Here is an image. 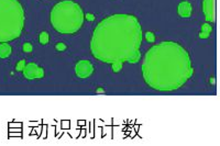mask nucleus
I'll use <instances>...</instances> for the list:
<instances>
[{
  "label": "nucleus",
  "instance_id": "f257e3e1",
  "mask_svg": "<svg viewBox=\"0 0 220 146\" xmlns=\"http://www.w3.org/2000/svg\"><path fill=\"white\" fill-rule=\"evenodd\" d=\"M141 43L142 28L137 17L114 15L97 24L90 40V51L100 61L123 63L140 50Z\"/></svg>",
  "mask_w": 220,
  "mask_h": 146
},
{
  "label": "nucleus",
  "instance_id": "f03ea898",
  "mask_svg": "<svg viewBox=\"0 0 220 146\" xmlns=\"http://www.w3.org/2000/svg\"><path fill=\"white\" fill-rule=\"evenodd\" d=\"M146 85L158 91H173L193 76L191 59L187 51L175 42L152 46L142 64Z\"/></svg>",
  "mask_w": 220,
  "mask_h": 146
},
{
  "label": "nucleus",
  "instance_id": "7ed1b4c3",
  "mask_svg": "<svg viewBox=\"0 0 220 146\" xmlns=\"http://www.w3.org/2000/svg\"><path fill=\"white\" fill-rule=\"evenodd\" d=\"M24 10L18 0H0V43L18 38L24 28Z\"/></svg>",
  "mask_w": 220,
  "mask_h": 146
},
{
  "label": "nucleus",
  "instance_id": "20e7f679",
  "mask_svg": "<svg viewBox=\"0 0 220 146\" xmlns=\"http://www.w3.org/2000/svg\"><path fill=\"white\" fill-rule=\"evenodd\" d=\"M51 23L55 30L64 34L76 33L83 25V9L72 0H65L56 3L50 15Z\"/></svg>",
  "mask_w": 220,
  "mask_h": 146
},
{
  "label": "nucleus",
  "instance_id": "39448f33",
  "mask_svg": "<svg viewBox=\"0 0 220 146\" xmlns=\"http://www.w3.org/2000/svg\"><path fill=\"white\" fill-rule=\"evenodd\" d=\"M75 73L79 78H88L94 73V66L90 61H79L75 66Z\"/></svg>",
  "mask_w": 220,
  "mask_h": 146
},
{
  "label": "nucleus",
  "instance_id": "423d86ee",
  "mask_svg": "<svg viewBox=\"0 0 220 146\" xmlns=\"http://www.w3.org/2000/svg\"><path fill=\"white\" fill-rule=\"evenodd\" d=\"M203 11H204L206 20L208 22H213L215 21V0H204Z\"/></svg>",
  "mask_w": 220,
  "mask_h": 146
},
{
  "label": "nucleus",
  "instance_id": "0eeeda50",
  "mask_svg": "<svg viewBox=\"0 0 220 146\" xmlns=\"http://www.w3.org/2000/svg\"><path fill=\"white\" fill-rule=\"evenodd\" d=\"M39 66L34 63H30L28 65H25V67L23 68V75L27 79L32 80V79H37V74H38Z\"/></svg>",
  "mask_w": 220,
  "mask_h": 146
},
{
  "label": "nucleus",
  "instance_id": "6e6552de",
  "mask_svg": "<svg viewBox=\"0 0 220 146\" xmlns=\"http://www.w3.org/2000/svg\"><path fill=\"white\" fill-rule=\"evenodd\" d=\"M177 11L182 18H188L191 15V5L187 1H183L178 5Z\"/></svg>",
  "mask_w": 220,
  "mask_h": 146
},
{
  "label": "nucleus",
  "instance_id": "1a4fd4ad",
  "mask_svg": "<svg viewBox=\"0 0 220 146\" xmlns=\"http://www.w3.org/2000/svg\"><path fill=\"white\" fill-rule=\"evenodd\" d=\"M11 54V46L7 43L0 44V58H7Z\"/></svg>",
  "mask_w": 220,
  "mask_h": 146
},
{
  "label": "nucleus",
  "instance_id": "9d476101",
  "mask_svg": "<svg viewBox=\"0 0 220 146\" xmlns=\"http://www.w3.org/2000/svg\"><path fill=\"white\" fill-rule=\"evenodd\" d=\"M40 43L41 44H43V45H45L49 43V41H50V35H49V33L47 32H41L40 33Z\"/></svg>",
  "mask_w": 220,
  "mask_h": 146
},
{
  "label": "nucleus",
  "instance_id": "9b49d317",
  "mask_svg": "<svg viewBox=\"0 0 220 146\" xmlns=\"http://www.w3.org/2000/svg\"><path fill=\"white\" fill-rule=\"evenodd\" d=\"M140 58H141V53H140V50H139L130 59H128V63H130V64H136V63H138V61H140Z\"/></svg>",
  "mask_w": 220,
  "mask_h": 146
},
{
  "label": "nucleus",
  "instance_id": "f8f14e48",
  "mask_svg": "<svg viewBox=\"0 0 220 146\" xmlns=\"http://www.w3.org/2000/svg\"><path fill=\"white\" fill-rule=\"evenodd\" d=\"M111 66H112V70H114V73H119L122 69L123 63H122V61H114V63L111 64Z\"/></svg>",
  "mask_w": 220,
  "mask_h": 146
},
{
  "label": "nucleus",
  "instance_id": "ddd939ff",
  "mask_svg": "<svg viewBox=\"0 0 220 146\" xmlns=\"http://www.w3.org/2000/svg\"><path fill=\"white\" fill-rule=\"evenodd\" d=\"M145 38H146V41L153 43V42L155 41V35H154L152 32H146V33H145Z\"/></svg>",
  "mask_w": 220,
  "mask_h": 146
},
{
  "label": "nucleus",
  "instance_id": "4468645a",
  "mask_svg": "<svg viewBox=\"0 0 220 146\" xmlns=\"http://www.w3.org/2000/svg\"><path fill=\"white\" fill-rule=\"evenodd\" d=\"M32 50H33L32 44H30V43H24L23 44V51L25 53H30V52H32Z\"/></svg>",
  "mask_w": 220,
  "mask_h": 146
},
{
  "label": "nucleus",
  "instance_id": "2eb2a0df",
  "mask_svg": "<svg viewBox=\"0 0 220 146\" xmlns=\"http://www.w3.org/2000/svg\"><path fill=\"white\" fill-rule=\"evenodd\" d=\"M24 67H25V61H24V59H22V61H20L19 63H18V65H17L15 69H17L18 71H22Z\"/></svg>",
  "mask_w": 220,
  "mask_h": 146
},
{
  "label": "nucleus",
  "instance_id": "dca6fc26",
  "mask_svg": "<svg viewBox=\"0 0 220 146\" xmlns=\"http://www.w3.org/2000/svg\"><path fill=\"white\" fill-rule=\"evenodd\" d=\"M201 31L203 32H208V33H211V31H213V28L208 24V23H205V24H203V26H201Z\"/></svg>",
  "mask_w": 220,
  "mask_h": 146
},
{
  "label": "nucleus",
  "instance_id": "f3484780",
  "mask_svg": "<svg viewBox=\"0 0 220 146\" xmlns=\"http://www.w3.org/2000/svg\"><path fill=\"white\" fill-rule=\"evenodd\" d=\"M43 77H44V70H43V68L39 67L38 68V74H37V79H42Z\"/></svg>",
  "mask_w": 220,
  "mask_h": 146
},
{
  "label": "nucleus",
  "instance_id": "a211bd4d",
  "mask_svg": "<svg viewBox=\"0 0 220 146\" xmlns=\"http://www.w3.org/2000/svg\"><path fill=\"white\" fill-rule=\"evenodd\" d=\"M55 48H56L57 51H65V50H66V45H65L64 43H58V44H56Z\"/></svg>",
  "mask_w": 220,
  "mask_h": 146
},
{
  "label": "nucleus",
  "instance_id": "6ab92c4d",
  "mask_svg": "<svg viewBox=\"0 0 220 146\" xmlns=\"http://www.w3.org/2000/svg\"><path fill=\"white\" fill-rule=\"evenodd\" d=\"M209 35H210V33H208V32H200L199 33V38H209Z\"/></svg>",
  "mask_w": 220,
  "mask_h": 146
},
{
  "label": "nucleus",
  "instance_id": "aec40b11",
  "mask_svg": "<svg viewBox=\"0 0 220 146\" xmlns=\"http://www.w3.org/2000/svg\"><path fill=\"white\" fill-rule=\"evenodd\" d=\"M85 19L88 20V21H94V20H95V15H90V13H87V15H85Z\"/></svg>",
  "mask_w": 220,
  "mask_h": 146
},
{
  "label": "nucleus",
  "instance_id": "412c9836",
  "mask_svg": "<svg viewBox=\"0 0 220 146\" xmlns=\"http://www.w3.org/2000/svg\"><path fill=\"white\" fill-rule=\"evenodd\" d=\"M104 92H105V90L102 88H98L97 89V93H104Z\"/></svg>",
  "mask_w": 220,
  "mask_h": 146
}]
</instances>
